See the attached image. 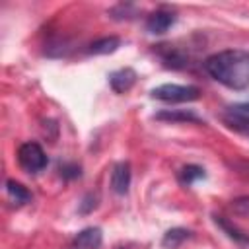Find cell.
Masks as SVG:
<instances>
[{"label": "cell", "mask_w": 249, "mask_h": 249, "mask_svg": "<svg viewBox=\"0 0 249 249\" xmlns=\"http://www.w3.org/2000/svg\"><path fill=\"white\" fill-rule=\"evenodd\" d=\"M204 177H206L204 169H202L200 165H195V163L183 165V167L179 169V181H181L183 185H193L195 181L204 179Z\"/></svg>", "instance_id": "7c38bea8"}, {"label": "cell", "mask_w": 249, "mask_h": 249, "mask_svg": "<svg viewBox=\"0 0 249 249\" xmlns=\"http://www.w3.org/2000/svg\"><path fill=\"white\" fill-rule=\"evenodd\" d=\"M119 47H121V39L111 35V37H101V39L93 41L88 51L91 54H109V53H115Z\"/></svg>", "instance_id": "9c48e42d"}, {"label": "cell", "mask_w": 249, "mask_h": 249, "mask_svg": "<svg viewBox=\"0 0 249 249\" xmlns=\"http://www.w3.org/2000/svg\"><path fill=\"white\" fill-rule=\"evenodd\" d=\"M216 224L228 233V237H231L233 241H237V243H241V245H249V235L247 233H243L241 230H237L235 226H231L230 222H226L222 216H216Z\"/></svg>", "instance_id": "4fadbf2b"}, {"label": "cell", "mask_w": 249, "mask_h": 249, "mask_svg": "<svg viewBox=\"0 0 249 249\" xmlns=\"http://www.w3.org/2000/svg\"><path fill=\"white\" fill-rule=\"evenodd\" d=\"M154 99L165 101V103H187L195 101L200 95V89L196 86H181V84H161L150 91Z\"/></svg>", "instance_id": "7a4b0ae2"}, {"label": "cell", "mask_w": 249, "mask_h": 249, "mask_svg": "<svg viewBox=\"0 0 249 249\" xmlns=\"http://www.w3.org/2000/svg\"><path fill=\"white\" fill-rule=\"evenodd\" d=\"M6 191H8L10 198L16 200V204H25V202L31 200V193H29L21 183H18V181H14V179H8V181H6Z\"/></svg>", "instance_id": "8fae6325"}, {"label": "cell", "mask_w": 249, "mask_h": 249, "mask_svg": "<svg viewBox=\"0 0 249 249\" xmlns=\"http://www.w3.org/2000/svg\"><path fill=\"white\" fill-rule=\"evenodd\" d=\"M60 175L64 179H74V177L80 175V165H76V163H64V165H60Z\"/></svg>", "instance_id": "2e32d148"}, {"label": "cell", "mask_w": 249, "mask_h": 249, "mask_svg": "<svg viewBox=\"0 0 249 249\" xmlns=\"http://www.w3.org/2000/svg\"><path fill=\"white\" fill-rule=\"evenodd\" d=\"M156 119L160 121H171V123H200V119L191 113V111H177V109H171V111H160L154 115Z\"/></svg>", "instance_id": "30bf717a"}, {"label": "cell", "mask_w": 249, "mask_h": 249, "mask_svg": "<svg viewBox=\"0 0 249 249\" xmlns=\"http://www.w3.org/2000/svg\"><path fill=\"white\" fill-rule=\"evenodd\" d=\"M175 23V16L171 12H165V10H156L148 16L146 19V29L150 33H165L171 25Z\"/></svg>", "instance_id": "8992f818"}, {"label": "cell", "mask_w": 249, "mask_h": 249, "mask_svg": "<svg viewBox=\"0 0 249 249\" xmlns=\"http://www.w3.org/2000/svg\"><path fill=\"white\" fill-rule=\"evenodd\" d=\"M109 14L115 19H132L136 16V8L132 4H117L115 8H111Z\"/></svg>", "instance_id": "5bb4252c"}, {"label": "cell", "mask_w": 249, "mask_h": 249, "mask_svg": "<svg viewBox=\"0 0 249 249\" xmlns=\"http://www.w3.org/2000/svg\"><path fill=\"white\" fill-rule=\"evenodd\" d=\"M193 237V231L185 230V228H173V230H167L163 239H161V245L165 249H177L181 243H185L187 239Z\"/></svg>", "instance_id": "ba28073f"}, {"label": "cell", "mask_w": 249, "mask_h": 249, "mask_svg": "<svg viewBox=\"0 0 249 249\" xmlns=\"http://www.w3.org/2000/svg\"><path fill=\"white\" fill-rule=\"evenodd\" d=\"M103 241V233L99 228H86L82 231H78L70 243L66 245V249H99Z\"/></svg>", "instance_id": "277c9868"}, {"label": "cell", "mask_w": 249, "mask_h": 249, "mask_svg": "<svg viewBox=\"0 0 249 249\" xmlns=\"http://www.w3.org/2000/svg\"><path fill=\"white\" fill-rule=\"evenodd\" d=\"M95 206H97V196H93V195L89 193V195L84 196V200H82V204H80V214H88V212H91Z\"/></svg>", "instance_id": "e0dca14e"}, {"label": "cell", "mask_w": 249, "mask_h": 249, "mask_svg": "<svg viewBox=\"0 0 249 249\" xmlns=\"http://www.w3.org/2000/svg\"><path fill=\"white\" fill-rule=\"evenodd\" d=\"M128 187H130V163L119 161L113 165V171H111V189L117 195H126Z\"/></svg>", "instance_id": "5b68a950"}, {"label": "cell", "mask_w": 249, "mask_h": 249, "mask_svg": "<svg viewBox=\"0 0 249 249\" xmlns=\"http://www.w3.org/2000/svg\"><path fill=\"white\" fill-rule=\"evenodd\" d=\"M204 70L222 86L241 91L249 88V53L241 49H226L204 60Z\"/></svg>", "instance_id": "6da1fadb"}, {"label": "cell", "mask_w": 249, "mask_h": 249, "mask_svg": "<svg viewBox=\"0 0 249 249\" xmlns=\"http://www.w3.org/2000/svg\"><path fill=\"white\" fill-rule=\"evenodd\" d=\"M18 161L27 173H37L45 169L49 163L45 150L37 142H23L18 150Z\"/></svg>", "instance_id": "3957f363"}, {"label": "cell", "mask_w": 249, "mask_h": 249, "mask_svg": "<svg viewBox=\"0 0 249 249\" xmlns=\"http://www.w3.org/2000/svg\"><path fill=\"white\" fill-rule=\"evenodd\" d=\"M136 78L138 76H136V72L132 68H121V70H115L109 76V84H111L115 93H124L134 86Z\"/></svg>", "instance_id": "52a82bcc"}, {"label": "cell", "mask_w": 249, "mask_h": 249, "mask_svg": "<svg viewBox=\"0 0 249 249\" xmlns=\"http://www.w3.org/2000/svg\"><path fill=\"white\" fill-rule=\"evenodd\" d=\"M230 167H233L237 173L247 175L249 177V160H237V161H230Z\"/></svg>", "instance_id": "ac0fdd59"}, {"label": "cell", "mask_w": 249, "mask_h": 249, "mask_svg": "<svg viewBox=\"0 0 249 249\" xmlns=\"http://www.w3.org/2000/svg\"><path fill=\"white\" fill-rule=\"evenodd\" d=\"M230 210L235 214V216H243V218H249V195L247 196H237L230 202Z\"/></svg>", "instance_id": "9a60e30c"}, {"label": "cell", "mask_w": 249, "mask_h": 249, "mask_svg": "<svg viewBox=\"0 0 249 249\" xmlns=\"http://www.w3.org/2000/svg\"><path fill=\"white\" fill-rule=\"evenodd\" d=\"M230 109H233L235 113H241V115L249 117V101H245V103H237V105H231Z\"/></svg>", "instance_id": "d6986e66"}]
</instances>
